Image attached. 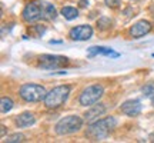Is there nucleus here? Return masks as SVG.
Segmentation results:
<instances>
[{
	"label": "nucleus",
	"mask_w": 154,
	"mask_h": 143,
	"mask_svg": "<svg viewBox=\"0 0 154 143\" xmlns=\"http://www.w3.org/2000/svg\"><path fill=\"white\" fill-rule=\"evenodd\" d=\"M11 107H13V100L10 97H2V113L11 110Z\"/></svg>",
	"instance_id": "16"
},
{
	"label": "nucleus",
	"mask_w": 154,
	"mask_h": 143,
	"mask_svg": "<svg viewBox=\"0 0 154 143\" xmlns=\"http://www.w3.org/2000/svg\"><path fill=\"white\" fill-rule=\"evenodd\" d=\"M93 34V29L88 24H82V26H76L70 30V37L77 42H83V40H88Z\"/></svg>",
	"instance_id": "7"
},
{
	"label": "nucleus",
	"mask_w": 154,
	"mask_h": 143,
	"mask_svg": "<svg viewBox=\"0 0 154 143\" xmlns=\"http://www.w3.org/2000/svg\"><path fill=\"white\" fill-rule=\"evenodd\" d=\"M97 55H103V56H113V57H119V53H114L113 49L110 47H101V46H93L88 49V57H93Z\"/></svg>",
	"instance_id": "13"
},
{
	"label": "nucleus",
	"mask_w": 154,
	"mask_h": 143,
	"mask_svg": "<svg viewBox=\"0 0 154 143\" xmlns=\"http://www.w3.org/2000/svg\"><path fill=\"white\" fill-rule=\"evenodd\" d=\"M83 120L82 117L79 116H66L63 117L57 125H56V133L60 135V136H66V135H72V133H76L82 129Z\"/></svg>",
	"instance_id": "3"
},
{
	"label": "nucleus",
	"mask_w": 154,
	"mask_h": 143,
	"mask_svg": "<svg viewBox=\"0 0 154 143\" xmlns=\"http://www.w3.org/2000/svg\"><path fill=\"white\" fill-rule=\"evenodd\" d=\"M6 127L3 126V125H2V138H3V136H5V133H6V130H5Z\"/></svg>",
	"instance_id": "22"
},
{
	"label": "nucleus",
	"mask_w": 154,
	"mask_h": 143,
	"mask_svg": "<svg viewBox=\"0 0 154 143\" xmlns=\"http://www.w3.org/2000/svg\"><path fill=\"white\" fill-rule=\"evenodd\" d=\"M120 110L127 116H137L140 115L141 112V102L137 99H131V100H127L121 105Z\"/></svg>",
	"instance_id": "10"
},
{
	"label": "nucleus",
	"mask_w": 154,
	"mask_h": 143,
	"mask_svg": "<svg viewBox=\"0 0 154 143\" xmlns=\"http://www.w3.org/2000/svg\"><path fill=\"white\" fill-rule=\"evenodd\" d=\"M46 94H47L46 89L43 86H40V84L27 83V84H23L20 87V96L26 102H40V100H44Z\"/></svg>",
	"instance_id": "4"
},
{
	"label": "nucleus",
	"mask_w": 154,
	"mask_h": 143,
	"mask_svg": "<svg viewBox=\"0 0 154 143\" xmlns=\"http://www.w3.org/2000/svg\"><path fill=\"white\" fill-rule=\"evenodd\" d=\"M7 142H23L24 140V136H23L22 133H14V135H10V136H7L6 138Z\"/></svg>",
	"instance_id": "17"
},
{
	"label": "nucleus",
	"mask_w": 154,
	"mask_h": 143,
	"mask_svg": "<svg viewBox=\"0 0 154 143\" xmlns=\"http://www.w3.org/2000/svg\"><path fill=\"white\" fill-rule=\"evenodd\" d=\"M61 14H63L64 19H67V20H73V19H76V17L79 16V10H77L76 7L66 6V7L61 9Z\"/></svg>",
	"instance_id": "15"
},
{
	"label": "nucleus",
	"mask_w": 154,
	"mask_h": 143,
	"mask_svg": "<svg viewBox=\"0 0 154 143\" xmlns=\"http://www.w3.org/2000/svg\"><path fill=\"white\" fill-rule=\"evenodd\" d=\"M42 16L47 17L50 20H54L56 16H57V11H56L54 6L50 5V3H43V6H42Z\"/></svg>",
	"instance_id": "14"
},
{
	"label": "nucleus",
	"mask_w": 154,
	"mask_h": 143,
	"mask_svg": "<svg viewBox=\"0 0 154 143\" xmlns=\"http://www.w3.org/2000/svg\"><path fill=\"white\" fill-rule=\"evenodd\" d=\"M151 32V23L147 22V20H140V22L134 23L130 29V34L131 37L138 39V37H143L147 33Z\"/></svg>",
	"instance_id": "8"
},
{
	"label": "nucleus",
	"mask_w": 154,
	"mask_h": 143,
	"mask_svg": "<svg viewBox=\"0 0 154 143\" xmlns=\"http://www.w3.org/2000/svg\"><path fill=\"white\" fill-rule=\"evenodd\" d=\"M104 112H106V106L104 105H96V106H91V109H88L87 112H86L84 117H86V120L87 122L93 123V122L97 120L101 115H104Z\"/></svg>",
	"instance_id": "11"
},
{
	"label": "nucleus",
	"mask_w": 154,
	"mask_h": 143,
	"mask_svg": "<svg viewBox=\"0 0 154 143\" xmlns=\"http://www.w3.org/2000/svg\"><path fill=\"white\" fill-rule=\"evenodd\" d=\"M117 125V120L114 117H106V119H101V120H96L93 122L87 129V135L88 138L94 139V140H99V139L106 138L109 133L113 130Z\"/></svg>",
	"instance_id": "1"
},
{
	"label": "nucleus",
	"mask_w": 154,
	"mask_h": 143,
	"mask_svg": "<svg viewBox=\"0 0 154 143\" xmlns=\"http://www.w3.org/2000/svg\"><path fill=\"white\" fill-rule=\"evenodd\" d=\"M106 2V5L109 6V7H119L120 6V0H104Z\"/></svg>",
	"instance_id": "20"
},
{
	"label": "nucleus",
	"mask_w": 154,
	"mask_h": 143,
	"mask_svg": "<svg viewBox=\"0 0 154 143\" xmlns=\"http://www.w3.org/2000/svg\"><path fill=\"white\" fill-rule=\"evenodd\" d=\"M103 93H104V87H103L101 84H91V86L86 87L82 92L80 99H79L80 100V105L82 106H93V105H96V103L101 99Z\"/></svg>",
	"instance_id": "5"
},
{
	"label": "nucleus",
	"mask_w": 154,
	"mask_h": 143,
	"mask_svg": "<svg viewBox=\"0 0 154 143\" xmlns=\"http://www.w3.org/2000/svg\"><path fill=\"white\" fill-rule=\"evenodd\" d=\"M151 103H153V106H154V97H153V100H151Z\"/></svg>",
	"instance_id": "23"
},
{
	"label": "nucleus",
	"mask_w": 154,
	"mask_h": 143,
	"mask_svg": "<svg viewBox=\"0 0 154 143\" xmlns=\"http://www.w3.org/2000/svg\"><path fill=\"white\" fill-rule=\"evenodd\" d=\"M143 93H144V96H151V94H154V86L153 84L146 86V87L143 89Z\"/></svg>",
	"instance_id": "19"
},
{
	"label": "nucleus",
	"mask_w": 154,
	"mask_h": 143,
	"mask_svg": "<svg viewBox=\"0 0 154 143\" xmlns=\"http://www.w3.org/2000/svg\"><path fill=\"white\" fill-rule=\"evenodd\" d=\"M69 65V59L64 56L59 55H42L38 57V66L47 69V70H54L60 69Z\"/></svg>",
	"instance_id": "6"
},
{
	"label": "nucleus",
	"mask_w": 154,
	"mask_h": 143,
	"mask_svg": "<svg viewBox=\"0 0 154 143\" xmlns=\"http://www.w3.org/2000/svg\"><path fill=\"white\" fill-rule=\"evenodd\" d=\"M38 17H42V7L37 6L36 3H29L23 9V19L26 22H36Z\"/></svg>",
	"instance_id": "9"
},
{
	"label": "nucleus",
	"mask_w": 154,
	"mask_h": 143,
	"mask_svg": "<svg viewBox=\"0 0 154 143\" xmlns=\"http://www.w3.org/2000/svg\"><path fill=\"white\" fill-rule=\"evenodd\" d=\"M97 24L100 26V29H107L111 24V22H110V19H106V17H103V19H100V20H99V23H97Z\"/></svg>",
	"instance_id": "18"
},
{
	"label": "nucleus",
	"mask_w": 154,
	"mask_h": 143,
	"mask_svg": "<svg viewBox=\"0 0 154 143\" xmlns=\"http://www.w3.org/2000/svg\"><path fill=\"white\" fill-rule=\"evenodd\" d=\"M88 0H80V7H87Z\"/></svg>",
	"instance_id": "21"
},
{
	"label": "nucleus",
	"mask_w": 154,
	"mask_h": 143,
	"mask_svg": "<svg viewBox=\"0 0 154 143\" xmlns=\"http://www.w3.org/2000/svg\"><path fill=\"white\" fill-rule=\"evenodd\" d=\"M16 125L19 127H29L34 125V122H36V117H34L33 113H30V112H23L22 115L16 116Z\"/></svg>",
	"instance_id": "12"
},
{
	"label": "nucleus",
	"mask_w": 154,
	"mask_h": 143,
	"mask_svg": "<svg viewBox=\"0 0 154 143\" xmlns=\"http://www.w3.org/2000/svg\"><path fill=\"white\" fill-rule=\"evenodd\" d=\"M70 90H72V87L67 86V84H61V86H57L53 90H50L49 93L46 94V97H44L46 107L57 109L61 105H64L67 97H69V94H70Z\"/></svg>",
	"instance_id": "2"
}]
</instances>
